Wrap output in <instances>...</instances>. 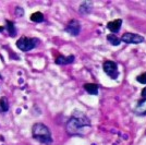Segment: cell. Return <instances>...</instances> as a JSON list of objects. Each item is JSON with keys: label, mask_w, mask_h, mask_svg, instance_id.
Returning <instances> with one entry per match:
<instances>
[{"label": "cell", "mask_w": 146, "mask_h": 145, "mask_svg": "<svg viewBox=\"0 0 146 145\" xmlns=\"http://www.w3.org/2000/svg\"><path fill=\"white\" fill-rule=\"evenodd\" d=\"M31 21L35 23H40L44 21V14L42 12H34L31 15Z\"/></svg>", "instance_id": "obj_14"}, {"label": "cell", "mask_w": 146, "mask_h": 145, "mask_svg": "<svg viewBox=\"0 0 146 145\" xmlns=\"http://www.w3.org/2000/svg\"><path fill=\"white\" fill-rule=\"evenodd\" d=\"M145 41V38L139 35V34H134V33H124L121 37V42L125 43V44H133V45H137Z\"/></svg>", "instance_id": "obj_5"}, {"label": "cell", "mask_w": 146, "mask_h": 145, "mask_svg": "<svg viewBox=\"0 0 146 145\" xmlns=\"http://www.w3.org/2000/svg\"><path fill=\"white\" fill-rule=\"evenodd\" d=\"M3 29H6V27H3V26H0V32H1V31H3Z\"/></svg>", "instance_id": "obj_19"}, {"label": "cell", "mask_w": 146, "mask_h": 145, "mask_svg": "<svg viewBox=\"0 0 146 145\" xmlns=\"http://www.w3.org/2000/svg\"><path fill=\"white\" fill-rule=\"evenodd\" d=\"M66 32L71 36H78L81 32V24L78 20H71L66 26Z\"/></svg>", "instance_id": "obj_6"}, {"label": "cell", "mask_w": 146, "mask_h": 145, "mask_svg": "<svg viewBox=\"0 0 146 145\" xmlns=\"http://www.w3.org/2000/svg\"><path fill=\"white\" fill-rule=\"evenodd\" d=\"M74 56H68V57H64V56H59L56 58V63L57 65H60V66H63V65H70V63H73L74 62Z\"/></svg>", "instance_id": "obj_9"}, {"label": "cell", "mask_w": 146, "mask_h": 145, "mask_svg": "<svg viewBox=\"0 0 146 145\" xmlns=\"http://www.w3.org/2000/svg\"><path fill=\"white\" fill-rule=\"evenodd\" d=\"M84 90H85L90 95H97L98 94V85L94 84V83H86L84 84Z\"/></svg>", "instance_id": "obj_10"}, {"label": "cell", "mask_w": 146, "mask_h": 145, "mask_svg": "<svg viewBox=\"0 0 146 145\" xmlns=\"http://www.w3.org/2000/svg\"><path fill=\"white\" fill-rule=\"evenodd\" d=\"M107 41H108L112 46H119L120 43H121V39H120L119 37H117L116 35H113V34L107 35Z\"/></svg>", "instance_id": "obj_13"}, {"label": "cell", "mask_w": 146, "mask_h": 145, "mask_svg": "<svg viewBox=\"0 0 146 145\" xmlns=\"http://www.w3.org/2000/svg\"><path fill=\"white\" fill-rule=\"evenodd\" d=\"M134 112L139 116H146V98L139 102L134 108Z\"/></svg>", "instance_id": "obj_8"}, {"label": "cell", "mask_w": 146, "mask_h": 145, "mask_svg": "<svg viewBox=\"0 0 146 145\" xmlns=\"http://www.w3.org/2000/svg\"><path fill=\"white\" fill-rule=\"evenodd\" d=\"M0 109L5 112L9 110V103H8V99L6 97H1V99H0Z\"/></svg>", "instance_id": "obj_15"}, {"label": "cell", "mask_w": 146, "mask_h": 145, "mask_svg": "<svg viewBox=\"0 0 146 145\" xmlns=\"http://www.w3.org/2000/svg\"><path fill=\"white\" fill-rule=\"evenodd\" d=\"M142 96L144 97V98H146V87H144L143 91H142Z\"/></svg>", "instance_id": "obj_18"}, {"label": "cell", "mask_w": 146, "mask_h": 145, "mask_svg": "<svg viewBox=\"0 0 146 145\" xmlns=\"http://www.w3.org/2000/svg\"><path fill=\"white\" fill-rule=\"evenodd\" d=\"M15 14H17V17H23V15H24V10H23V8L17 7V8H15Z\"/></svg>", "instance_id": "obj_17"}, {"label": "cell", "mask_w": 146, "mask_h": 145, "mask_svg": "<svg viewBox=\"0 0 146 145\" xmlns=\"http://www.w3.org/2000/svg\"><path fill=\"white\" fill-rule=\"evenodd\" d=\"M136 81L141 84H146V72L142 73L139 76H136Z\"/></svg>", "instance_id": "obj_16"}, {"label": "cell", "mask_w": 146, "mask_h": 145, "mask_svg": "<svg viewBox=\"0 0 146 145\" xmlns=\"http://www.w3.org/2000/svg\"><path fill=\"white\" fill-rule=\"evenodd\" d=\"M121 25H122V20L121 19H117L115 21H111L107 24V29L112 32V33H117L119 32L120 29H121Z\"/></svg>", "instance_id": "obj_7"}, {"label": "cell", "mask_w": 146, "mask_h": 145, "mask_svg": "<svg viewBox=\"0 0 146 145\" xmlns=\"http://www.w3.org/2000/svg\"><path fill=\"white\" fill-rule=\"evenodd\" d=\"M103 69L105 73L109 76L110 79L112 80H116L118 79V76H119V70H118V66H117L116 62H113V61H105L103 65Z\"/></svg>", "instance_id": "obj_4"}, {"label": "cell", "mask_w": 146, "mask_h": 145, "mask_svg": "<svg viewBox=\"0 0 146 145\" xmlns=\"http://www.w3.org/2000/svg\"><path fill=\"white\" fill-rule=\"evenodd\" d=\"M39 44V41L37 38L33 37H21L17 42V47L21 51H30L34 49Z\"/></svg>", "instance_id": "obj_3"}, {"label": "cell", "mask_w": 146, "mask_h": 145, "mask_svg": "<svg viewBox=\"0 0 146 145\" xmlns=\"http://www.w3.org/2000/svg\"><path fill=\"white\" fill-rule=\"evenodd\" d=\"M91 120L83 112H74L68 120L66 130L69 135H84L91 130Z\"/></svg>", "instance_id": "obj_1"}, {"label": "cell", "mask_w": 146, "mask_h": 145, "mask_svg": "<svg viewBox=\"0 0 146 145\" xmlns=\"http://www.w3.org/2000/svg\"><path fill=\"white\" fill-rule=\"evenodd\" d=\"M92 8H93V5L92 2H88V1H84L81 3L80 6V13L82 14H87L92 11Z\"/></svg>", "instance_id": "obj_11"}, {"label": "cell", "mask_w": 146, "mask_h": 145, "mask_svg": "<svg viewBox=\"0 0 146 145\" xmlns=\"http://www.w3.org/2000/svg\"><path fill=\"white\" fill-rule=\"evenodd\" d=\"M32 135L35 140L45 145H50L52 143L51 132L49 128L45 126L44 123H40V122L35 123L32 128Z\"/></svg>", "instance_id": "obj_2"}, {"label": "cell", "mask_w": 146, "mask_h": 145, "mask_svg": "<svg viewBox=\"0 0 146 145\" xmlns=\"http://www.w3.org/2000/svg\"><path fill=\"white\" fill-rule=\"evenodd\" d=\"M6 30L8 31V33H9L10 36L13 37L17 35V30H15L14 23L11 22V21H9V20H7L6 21Z\"/></svg>", "instance_id": "obj_12"}]
</instances>
